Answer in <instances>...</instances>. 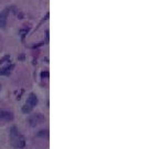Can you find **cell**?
I'll list each match as a JSON object with an SVG mask.
<instances>
[{"label": "cell", "mask_w": 159, "mask_h": 149, "mask_svg": "<svg viewBox=\"0 0 159 149\" xmlns=\"http://www.w3.org/2000/svg\"><path fill=\"white\" fill-rule=\"evenodd\" d=\"M9 136H10V144L17 149H23L25 147V136L20 132V130L16 127L12 126L9 132Z\"/></svg>", "instance_id": "cell-1"}, {"label": "cell", "mask_w": 159, "mask_h": 149, "mask_svg": "<svg viewBox=\"0 0 159 149\" xmlns=\"http://www.w3.org/2000/svg\"><path fill=\"white\" fill-rule=\"evenodd\" d=\"M44 122H46V117H44L43 114H40V113L30 115L29 117H28V124H29L31 127H37V126H39V125L42 124V123H44Z\"/></svg>", "instance_id": "cell-2"}, {"label": "cell", "mask_w": 159, "mask_h": 149, "mask_svg": "<svg viewBox=\"0 0 159 149\" xmlns=\"http://www.w3.org/2000/svg\"><path fill=\"white\" fill-rule=\"evenodd\" d=\"M9 17V9H4L0 12V28L4 29V27L7 25V21H8Z\"/></svg>", "instance_id": "cell-3"}, {"label": "cell", "mask_w": 159, "mask_h": 149, "mask_svg": "<svg viewBox=\"0 0 159 149\" xmlns=\"http://www.w3.org/2000/svg\"><path fill=\"white\" fill-rule=\"evenodd\" d=\"M0 119L4 122H11L13 119L12 112L9 111H0Z\"/></svg>", "instance_id": "cell-4"}, {"label": "cell", "mask_w": 159, "mask_h": 149, "mask_svg": "<svg viewBox=\"0 0 159 149\" xmlns=\"http://www.w3.org/2000/svg\"><path fill=\"white\" fill-rule=\"evenodd\" d=\"M29 106H31V107L33 108L34 106H37L38 105V97H37V95L34 94V93H31V94H29V97H28V99H27V103Z\"/></svg>", "instance_id": "cell-5"}, {"label": "cell", "mask_w": 159, "mask_h": 149, "mask_svg": "<svg viewBox=\"0 0 159 149\" xmlns=\"http://www.w3.org/2000/svg\"><path fill=\"white\" fill-rule=\"evenodd\" d=\"M13 67H14V65L11 64V65L4 66V67H2V69H0V75H6V76L10 75L11 71L13 70Z\"/></svg>", "instance_id": "cell-6"}, {"label": "cell", "mask_w": 159, "mask_h": 149, "mask_svg": "<svg viewBox=\"0 0 159 149\" xmlns=\"http://www.w3.org/2000/svg\"><path fill=\"white\" fill-rule=\"evenodd\" d=\"M32 109H33V108L31 107V106H29L28 104H25V106L22 107V113H25V114H29V113L31 112Z\"/></svg>", "instance_id": "cell-7"}, {"label": "cell", "mask_w": 159, "mask_h": 149, "mask_svg": "<svg viewBox=\"0 0 159 149\" xmlns=\"http://www.w3.org/2000/svg\"><path fill=\"white\" fill-rule=\"evenodd\" d=\"M48 135H49V134H48V130H46V129L40 130V132H38V136H39V137H46Z\"/></svg>", "instance_id": "cell-8"}, {"label": "cell", "mask_w": 159, "mask_h": 149, "mask_svg": "<svg viewBox=\"0 0 159 149\" xmlns=\"http://www.w3.org/2000/svg\"><path fill=\"white\" fill-rule=\"evenodd\" d=\"M49 76V73L48 72H42L41 73V77L42 79H44V77H48Z\"/></svg>", "instance_id": "cell-9"}, {"label": "cell", "mask_w": 159, "mask_h": 149, "mask_svg": "<svg viewBox=\"0 0 159 149\" xmlns=\"http://www.w3.org/2000/svg\"><path fill=\"white\" fill-rule=\"evenodd\" d=\"M8 59H9V56H4V58H2L1 60H0V64H2V63H4V61H7Z\"/></svg>", "instance_id": "cell-10"}, {"label": "cell", "mask_w": 159, "mask_h": 149, "mask_svg": "<svg viewBox=\"0 0 159 149\" xmlns=\"http://www.w3.org/2000/svg\"><path fill=\"white\" fill-rule=\"evenodd\" d=\"M0 90H1V86H0Z\"/></svg>", "instance_id": "cell-11"}]
</instances>
